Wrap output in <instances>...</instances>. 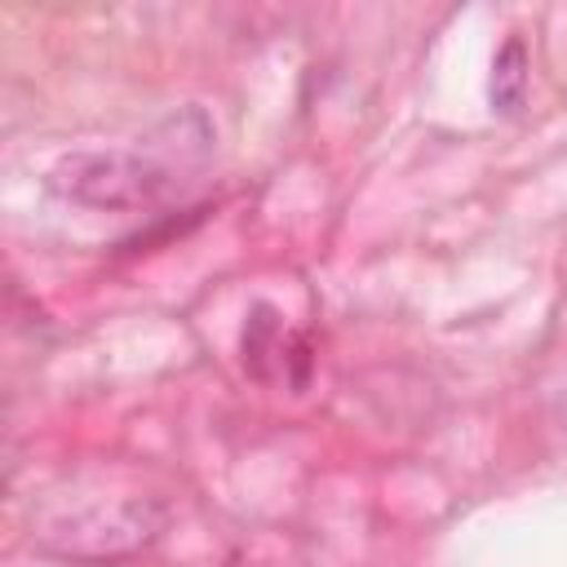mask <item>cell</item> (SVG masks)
I'll return each instance as SVG.
<instances>
[{
    "label": "cell",
    "mask_w": 567,
    "mask_h": 567,
    "mask_svg": "<svg viewBox=\"0 0 567 567\" xmlns=\"http://www.w3.org/2000/svg\"><path fill=\"white\" fill-rule=\"evenodd\" d=\"M168 168L137 151H80L53 164L49 186L89 208H142L168 190Z\"/></svg>",
    "instance_id": "1"
},
{
    "label": "cell",
    "mask_w": 567,
    "mask_h": 567,
    "mask_svg": "<svg viewBox=\"0 0 567 567\" xmlns=\"http://www.w3.org/2000/svg\"><path fill=\"white\" fill-rule=\"evenodd\" d=\"M527 97V49L523 40H505L492 62V106L501 115H514Z\"/></svg>",
    "instance_id": "3"
},
{
    "label": "cell",
    "mask_w": 567,
    "mask_h": 567,
    "mask_svg": "<svg viewBox=\"0 0 567 567\" xmlns=\"http://www.w3.org/2000/svg\"><path fill=\"white\" fill-rule=\"evenodd\" d=\"M292 354H306V346L288 350V346H284L279 315H275L270 306H257V310H252V319L244 323V368H248L252 377H261V381H266L275 368L284 372V363H288Z\"/></svg>",
    "instance_id": "2"
}]
</instances>
